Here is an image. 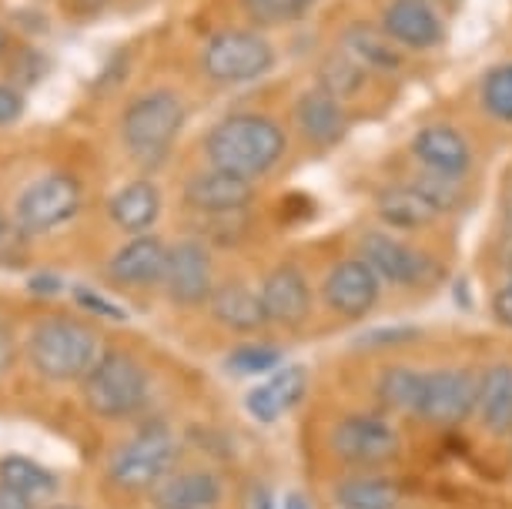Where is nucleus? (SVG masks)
Listing matches in <instances>:
<instances>
[{"instance_id":"obj_19","label":"nucleus","mask_w":512,"mask_h":509,"mask_svg":"<svg viewBox=\"0 0 512 509\" xmlns=\"http://www.w3.org/2000/svg\"><path fill=\"white\" fill-rule=\"evenodd\" d=\"M308 389V372L302 366H285L278 369L272 379L255 386L245 396V409L255 422H275L278 416H285L288 409L298 406Z\"/></svg>"},{"instance_id":"obj_12","label":"nucleus","mask_w":512,"mask_h":509,"mask_svg":"<svg viewBox=\"0 0 512 509\" xmlns=\"http://www.w3.org/2000/svg\"><path fill=\"white\" fill-rule=\"evenodd\" d=\"M379 27L405 51H432L446 41V24L429 0H389Z\"/></svg>"},{"instance_id":"obj_22","label":"nucleus","mask_w":512,"mask_h":509,"mask_svg":"<svg viewBox=\"0 0 512 509\" xmlns=\"http://www.w3.org/2000/svg\"><path fill=\"white\" fill-rule=\"evenodd\" d=\"M208 309L215 315V322H221L231 332H258L268 322L262 295L251 292L241 282H225L211 292Z\"/></svg>"},{"instance_id":"obj_34","label":"nucleus","mask_w":512,"mask_h":509,"mask_svg":"<svg viewBox=\"0 0 512 509\" xmlns=\"http://www.w3.org/2000/svg\"><path fill=\"white\" fill-rule=\"evenodd\" d=\"M74 299H77V305H84V309H91V312L104 315V319H114V322L128 319V312L118 309V305H114V302H108V299H104V295L91 292V288H74Z\"/></svg>"},{"instance_id":"obj_21","label":"nucleus","mask_w":512,"mask_h":509,"mask_svg":"<svg viewBox=\"0 0 512 509\" xmlns=\"http://www.w3.org/2000/svg\"><path fill=\"white\" fill-rule=\"evenodd\" d=\"M342 51L369 74H395L402 67V47L382 27L355 21L342 31Z\"/></svg>"},{"instance_id":"obj_13","label":"nucleus","mask_w":512,"mask_h":509,"mask_svg":"<svg viewBox=\"0 0 512 509\" xmlns=\"http://www.w3.org/2000/svg\"><path fill=\"white\" fill-rule=\"evenodd\" d=\"M362 258L372 265V272L379 275L382 282H392L402 288L419 285L432 275L429 258L385 232H369L362 238Z\"/></svg>"},{"instance_id":"obj_8","label":"nucleus","mask_w":512,"mask_h":509,"mask_svg":"<svg viewBox=\"0 0 512 509\" xmlns=\"http://www.w3.org/2000/svg\"><path fill=\"white\" fill-rule=\"evenodd\" d=\"M479 379H472L462 369H436L422 379L419 416L432 426H459L476 409Z\"/></svg>"},{"instance_id":"obj_11","label":"nucleus","mask_w":512,"mask_h":509,"mask_svg":"<svg viewBox=\"0 0 512 509\" xmlns=\"http://www.w3.org/2000/svg\"><path fill=\"white\" fill-rule=\"evenodd\" d=\"M164 288H168V299L188 309H198L211 299L215 285H211V255L208 248L188 238V242L171 245L168 255V272H164Z\"/></svg>"},{"instance_id":"obj_28","label":"nucleus","mask_w":512,"mask_h":509,"mask_svg":"<svg viewBox=\"0 0 512 509\" xmlns=\"http://www.w3.org/2000/svg\"><path fill=\"white\" fill-rule=\"evenodd\" d=\"M335 499L345 509H392L395 499H399V489H395L389 479H375V476H355L338 483Z\"/></svg>"},{"instance_id":"obj_39","label":"nucleus","mask_w":512,"mask_h":509,"mask_svg":"<svg viewBox=\"0 0 512 509\" xmlns=\"http://www.w3.org/2000/svg\"><path fill=\"white\" fill-rule=\"evenodd\" d=\"M0 509H34V499H27L17 489L0 483Z\"/></svg>"},{"instance_id":"obj_10","label":"nucleus","mask_w":512,"mask_h":509,"mask_svg":"<svg viewBox=\"0 0 512 509\" xmlns=\"http://www.w3.org/2000/svg\"><path fill=\"white\" fill-rule=\"evenodd\" d=\"M382 278L372 272L365 258H345L325 275V302L328 309L345 319H362L379 302Z\"/></svg>"},{"instance_id":"obj_4","label":"nucleus","mask_w":512,"mask_h":509,"mask_svg":"<svg viewBox=\"0 0 512 509\" xmlns=\"http://www.w3.org/2000/svg\"><path fill=\"white\" fill-rule=\"evenodd\" d=\"M275 67V47L248 27L211 34L201 47V74L215 84H251Z\"/></svg>"},{"instance_id":"obj_38","label":"nucleus","mask_w":512,"mask_h":509,"mask_svg":"<svg viewBox=\"0 0 512 509\" xmlns=\"http://www.w3.org/2000/svg\"><path fill=\"white\" fill-rule=\"evenodd\" d=\"M492 315H496V322L509 325L512 329V282L502 285L496 295H492Z\"/></svg>"},{"instance_id":"obj_14","label":"nucleus","mask_w":512,"mask_h":509,"mask_svg":"<svg viewBox=\"0 0 512 509\" xmlns=\"http://www.w3.org/2000/svg\"><path fill=\"white\" fill-rule=\"evenodd\" d=\"M251 198H255V185H251L248 178L228 175V171H218V168L198 171L185 185L188 208H195L208 218L238 215L241 208L251 205Z\"/></svg>"},{"instance_id":"obj_42","label":"nucleus","mask_w":512,"mask_h":509,"mask_svg":"<svg viewBox=\"0 0 512 509\" xmlns=\"http://www.w3.org/2000/svg\"><path fill=\"white\" fill-rule=\"evenodd\" d=\"M7 47H11V34H7V27L0 24V57L7 54Z\"/></svg>"},{"instance_id":"obj_18","label":"nucleus","mask_w":512,"mask_h":509,"mask_svg":"<svg viewBox=\"0 0 512 509\" xmlns=\"http://www.w3.org/2000/svg\"><path fill=\"white\" fill-rule=\"evenodd\" d=\"M108 215L124 235H148L161 215V188L148 178L128 181V185L111 195Z\"/></svg>"},{"instance_id":"obj_40","label":"nucleus","mask_w":512,"mask_h":509,"mask_svg":"<svg viewBox=\"0 0 512 509\" xmlns=\"http://www.w3.org/2000/svg\"><path fill=\"white\" fill-rule=\"evenodd\" d=\"M245 509H275V506H272V493H268L265 486H251Z\"/></svg>"},{"instance_id":"obj_29","label":"nucleus","mask_w":512,"mask_h":509,"mask_svg":"<svg viewBox=\"0 0 512 509\" xmlns=\"http://www.w3.org/2000/svg\"><path fill=\"white\" fill-rule=\"evenodd\" d=\"M422 379L419 372L412 369H389L379 382V392H382V402L399 412H412L419 416V402H422Z\"/></svg>"},{"instance_id":"obj_35","label":"nucleus","mask_w":512,"mask_h":509,"mask_svg":"<svg viewBox=\"0 0 512 509\" xmlns=\"http://www.w3.org/2000/svg\"><path fill=\"white\" fill-rule=\"evenodd\" d=\"M24 108H27L24 91L21 88H11V84H0V128H7V124L21 121Z\"/></svg>"},{"instance_id":"obj_27","label":"nucleus","mask_w":512,"mask_h":509,"mask_svg":"<svg viewBox=\"0 0 512 509\" xmlns=\"http://www.w3.org/2000/svg\"><path fill=\"white\" fill-rule=\"evenodd\" d=\"M0 483L17 489V493L34 499V503L41 496H51L57 489V479L51 469H44L41 463H34V459H27V456L0 459Z\"/></svg>"},{"instance_id":"obj_15","label":"nucleus","mask_w":512,"mask_h":509,"mask_svg":"<svg viewBox=\"0 0 512 509\" xmlns=\"http://www.w3.org/2000/svg\"><path fill=\"white\" fill-rule=\"evenodd\" d=\"M412 155L425 171L446 178H462L472 168L469 138L452 124H425L412 138Z\"/></svg>"},{"instance_id":"obj_2","label":"nucleus","mask_w":512,"mask_h":509,"mask_svg":"<svg viewBox=\"0 0 512 509\" xmlns=\"http://www.w3.org/2000/svg\"><path fill=\"white\" fill-rule=\"evenodd\" d=\"M27 355L34 369L54 382L88 379L101 359L98 335L74 319H44L34 325L27 339Z\"/></svg>"},{"instance_id":"obj_23","label":"nucleus","mask_w":512,"mask_h":509,"mask_svg":"<svg viewBox=\"0 0 512 509\" xmlns=\"http://www.w3.org/2000/svg\"><path fill=\"white\" fill-rule=\"evenodd\" d=\"M375 211H379L382 225L399 228V232H419V228L432 225L442 215L415 185H395V188L379 191Z\"/></svg>"},{"instance_id":"obj_37","label":"nucleus","mask_w":512,"mask_h":509,"mask_svg":"<svg viewBox=\"0 0 512 509\" xmlns=\"http://www.w3.org/2000/svg\"><path fill=\"white\" fill-rule=\"evenodd\" d=\"M64 7L71 11L74 17L88 21V17H101L104 11L111 7V0H64Z\"/></svg>"},{"instance_id":"obj_47","label":"nucleus","mask_w":512,"mask_h":509,"mask_svg":"<svg viewBox=\"0 0 512 509\" xmlns=\"http://www.w3.org/2000/svg\"><path fill=\"white\" fill-rule=\"evenodd\" d=\"M308 4H315V0H308Z\"/></svg>"},{"instance_id":"obj_16","label":"nucleus","mask_w":512,"mask_h":509,"mask_svg":"<svg viewBox=\"0 0 512 509\" xmlns=\"http://www.w3.org/2000/svg\"><path fill=\"white\" fill-rule=\"evenodd\" d=\"M258 295H262L268 322L285 325V329L302 325L308 319V312H312L308 278L302 268H295V265H278L275 272H268Z\"/></svg>"},{"instance_id":"obj_33","label":"nucleus","mask_w":512,"mask_h":509,"mask_svg":"<svg viewBox=\"0 0 512 509\" xmlns=\"http://www.w3.org/2000/svg\"><path fill=\"white\" fill-rule=\"evenodd\" d=\"M415 188L422 191L425 198L432 201L439 211H446V208H452L456 201L462 198V191H459V178H446V175H425L422 181H415Z\"/></svg>"},{"instance_id":"obj_3","label":"nucleus","mask_w":512,"mask_h":509,"mask_svg":"<svg viewBox=\"0 0 512 509\" xmlns=\"http://www.w3.org/2000/svg\"><path fill=\"white\" fill-rule=\"evenodd\" d=\"M185 128V101L175 91H148L124 108L121 141L141 165H158L168 155L171 141Z\"/></svg>"},{"instance_id":"obj_31","label":"nucleus","mask_w":512,"mask_h":509,"mask_svg":"<svg viewBox=\"0 0 512 509\" xmlns=\"http://www.w3.org/2000/svg\"><path fill=\"white\" fill-rule=\"evenodd\" d=\"M241 7H245V14L255 24L278 27V24L298 21L312 4H308V0H241Z\"/></svg>"},{"instance_id":"obj_45","label":"nucleus","mask_w":512,"mask_h":509,"mask_svg":"<svg viewBox=\"0 0 512 509\" xmlns=\"http://www.w3.org/2000/svg\"><path fill=\"white\" fill-rule=\"evenodd\" d=\"M506 272H509V282H512V258H509V265H506Z\"/></svg>"},{"instance_id":"obj_20","label":"nucleus","mask_w":512,"mask_h":509,"mask_svg":"<svg viewBox=\"0 0 512 509\" xmlns=\"http://www.w3.org/2000/svg\"><path fill=\"white\" fill-rule=\"evenodd\" d=\"M295 121L298 131L318 148H332V144L345 134V108L342 101L332 98L322 88H308L298 94L295 101Z\"/></svg>"},{"instance_id":"obj_7","label":"nucleus","mask_w":512,"mask_h":509,"mask_svg":"<svg viewBox=\"0 0 512 509\" xmlns=\"http://www.w3.org/2000/svg\"><path fill=\"white\" fill-rule=\"evenodd\" d=\"M175 436L164 426H148L131 439L128 446L118 449V456L111 459L108 476L114 486L128 489V493H144L154 489L168 476L171 463H175Z\"/></svg>"},{"instance_id":"obj_6","label":"nucleus","mask_w":512,"mask_h":509,"mask_svg":"<svg viewBox=\"0 0 512 509\" xmlns=\"http://www.w3.org/2000/svg\"><path fill=\"white\" fill-rule=\"evenodd\" d=\"M81 201L84 191L74 175H64V171L44 175L31 181L21 191V198H17V211H14L17 228L24 235H47L71 222L77 211H81Z\"/></svg>"},{"instance_id":"obj_30","label":"nucleus","mask_w":512,"mask_h":509,"mask_svg":"<svg viewBox=\"0 0 512 509\" xmlns=\"http://www.w3.org/2000/svg\"><path fill=\"white\" fill-rule=\"evenodd\" d=\"M482 108L492 121L512 124V61L496 64L492 71L482 78Z\"/></svg>"},{"instance_id":"obj_46","label":"nucleus","mask_w":512,"mask_h":509,"mask_svg":"<svg viewBox=\"0 0 512 509\" xmlns=\"http://www.w3.org/2000/svg\"><path fill=\"white\" fill-rule=\"evenodd\" d=\"M54 509H74V506H54Z\"/></svg>"},{"instance_id":"obj_17","label":"nucleus","mask_w":512,"mask_h":509,"mask_svg":"<svg viewBox=\"0 0 512 509\" xmlns=\"http://www.w3.org/2000/svg\"><path fill=\"white\" fill-rule=\"evenodd\" d=\"M168 255H171V248L164 245L158 235H134L128 245H121L118 252H114L108 272L114 282L131 285V288L161 285L164 272H168Z\"/></svg>"},{"instance_id":"obj_25","label":"nucleus","mask_w":512,"mask_h":509,"mask_svg":"<svg viewBox=\"0 0 512 509\" xmlns=\"http://www.w3.org/2000/svg\"><path fill=\"white\" fill-rule=\"evenodd\" d=\"M476 412L479 422L489 432L512 429V366H489L482 372L476 392Z\"/></svg>"},{"instance_id":"obj_32","label":"nucleus","mask_w":512,"mask_h":509,"mask_svg":"<svg viewBox=\"0 0 512 509\" xmlns=\"http://www.w3.org/2000/svg\"><path fill=\"white\" fill-rule=\"evenodd\" d=\"M278 362H282V349L275 345H241L228 355V369L238 376H262V372H272Z\"/></svg>"},{"instance_id":"obj_26","label":"nucleus","mask_w":512,"mask_h":509,"mask_svg":"<svg viewBox=\"0 0 512 509\" xmlns=\"http://www.w3.org/2000/svg\"><path fill=\"white\" fill-rule=\"evenodd\" d=\"M365 84H369V71H365L359 61H352L345 51H332L318 64V88L328 91L338 101L359 98V91Z\"/></svg>"},{"instance_id":"obj_41","label":"nucleus","mask_w":512,"mask_h":509,"mask_svg":"<svg viewBox=\"0 0 512 509\" xmlns=\"http://www.w3.org/2000/svg\"><path fill=\"white\" fill-rule=\"evenodd\" d=\"M7 359H11V345H7V335L0 332V369L7 366Z\"/></svg>"},{"instance_id":"obj_5","label":"nucleus","mask_w":512,"mask_h":509,"mask_svg":"<svg viewBox=\"0 0 512 509\" xmlns=\"http://www.w3.org/2000/svg\"><path fill=\"white\" fill-rule=\"evenodd\" d=\"M84 399L101 419L134 416L148 399V372L128 352H101L98 366L84 379Z\"/></svg>"},{"instance_id":"obj_1","label":"nucleus","mask_w":512,"mask_h":509,"mask_svg":"<svg viewBox=\"0 0 512 509\" xmlns=\"http://www.w3.org/2000/svg\"><path fill=\"white\" fill-rule=\"evenodd\" d=\"M288 138L278 121L255 111H238L221 118L205 138V155L211 168L238 178H265L285 158Z\"/></svg>"},{"instance_id":"obj_9","label":"nucleus","mask_w":512,"mask_h":509,"mask_svg":"<svg viewBox=\"0 0 512 509\" xmlns=\"http://www.w3.org/2000/svg\"><path fill=\"white\" fill-rule=\"evenodd\" d=\"M332 449L345 463L382 466L399 456V436L379 416H345L332 429Z\"/></svg>"},{"instance_id":"obj_44","label":"nucleus","mask_w":512,"mask_h":509,"mask_svg":"<svg viewBox=\"0 0 512 509\" xmlns=\"http://www.w3.org/2000/svg\"><path fill=\"white\" fill-rule=\"evenodd\" d=\"M7 238V222H4V215H0V242Z\"/></svg>"},{"instance_id":"obj_43","label":"nucleus","mask_w":512,"mask_h":509,"mask_svg":"<svg viewBox=\"0 0 512 509\" xmlns=\"http://www.w3.org/2000/svg\"><path fill=\"white\" fill-rule=\"evenodd\" d=\"M285 509H308V506H305V499H302V496H288V499H285Z\"/></svg>"},{"instance_id":"obj_24","label":"nucleus","mask_w":512,"mask_h":509,"mask_svg":"<svg viewBox=\"0 0 512 509\" xmlns=\"http://www.w3.org/2000/svg\"><path fill=\"white\" fill-rule=\"evenodd\" d=\"M218 503H221V483L208 469L171 476L154 493V506L158 509H215Z\"/></svg>"},{"instance_id":"obj_36","label":"nucleus","mask_w":512,"mask_h":509,"mask_svg":"<svg viewBox=\"0 0 512 509\" xmlns=\"http://www.w3.org/2000/svg\"><path fill=\"white\" fill-rule=\"evenodd\" d=\"M419 329H412V325H399V329H375L365 335V345H389V342H412Z\"/></svg>"}]
</instances>
